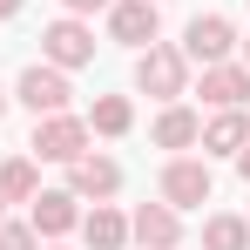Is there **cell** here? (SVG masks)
I'll return each instance as SVG.
<instances>
[{
	"instance_id": "44dd1931",
	"label": "cell",
	"mask_w": 250,
	"mask_h": 250,
	"mask_svg": "<svg viewBox=\"0 0 250 250\" xmlns=\"http://www.w3.org/2000/svg\"><path fill=\"white\" fill-rule=\"evenodd\" d=\"M7 14H21V0H0V21H7Z\"/></svg>"
},
{
	"instance_id": "52a82bcc",
	"label": "cell",
	"mask_w": 250,
	"mask_h": 250,
	"mask_svg": "<svg viewBox=\"0 0 250 250\" xmlns=\"http://www.w3.org/2000/svg\"><path fill=\"white\" fill-rule=\"evenodd\" d=\"M68 189H75V196H95V203H108V196H115V189H122V169L108 163V156H75V163H68Z\"/></svg>"
},
{
	"instance_id": "9a60e30c",
	"label": "cell",
	"mask_w": 250,
	"mask_h": 250,
	"mask_svg": "<svg viewBox=\"0 0 250 250\" xmlns=\"http://www.w3.org/2000/svg\"><path fill=\"white\" fill-rule=\"evenodd\" d=\"M128 122H135L128 95H102V102L88 108V135H128Z\"/></svg>"
},
{
	"instance_id": "2e32d148",
	"label": "cell",
	"mask_w": 250,
	"mask_h": 250,
	"mask_svg": "<svg viewBox=\"0 0 250 250\" xmlns=\"http://www.w3.org/2000/svg\"><path fill=\"white\" fill-rule=\"evenodd\" d=\"M203 250H250V216H209Z\"/></svg>"
},
{
	"instance_id": "7a4b0ae2",
	"label": "cell",
	"mask_w": 250,
	"mask_h": 250,
	"mask_svg": "<svg viewBox=\"0 0 250 250\" xmlns=\"http://www.w3.org/2000/svg\"><path fill=\"white\" fill-rule=\"evenodd\" d=\"M27 149H34L41 163H75L88 149V122L68 115V108H61V115H34V142H27Z\"/></svg>"
},
{
	"instance_id": "8fae6325",
	"label": "cell",
	"mask_w": 250,
	"mask_h": 250,
	"mask_svg": "<svg viewBox=\"0 0 250 250\" xmlns=\"http://www.w3.org/2000/svg\"><path fill=\"white\" fill-rule=\"evenodd\" d=\"M203 102H209V108H244V102H250V68L209 61V68H203Z\"/></svg>"
},
{
	"instance_id": "8992f818",
	"label": "cell",
	"mask_w": 250,
	"mask_h": 250,
	"mask_svg": "<svg viewBox=\"0 0 250 250\" xmlns=\"http://www.w3.org/2000/svg\"><path fill=\"white\" fill-rule=\"evenodd\" d=\"M230 47H237V27H230L223 14H196L189 34H183V61H203L209 68V61H223Z\"/></svg>"
},
{
	"instance_id": "cb8c5ba5",
	"label": "cell",
	"mask_w": 250,
	"mask_h": 250,
	"mask_svg": "<svg viewBox=\"0 0 250 250\" xmlns=\"http://www.w3.org/2000/svg\"><path fill=\"white\" fill-rule=\"evenodd\" d=\"M0 209H7V196H0Z\"/></svg>"
},
{
	"instance_id": "d6986e66",
	"label": "cell",
	"mask_w": 250,
	"mask_h": 250,
	"mask_svg": "<svg viewBox=\"0 0 250 250\" xmlns=\"http://www.w3.org/2000/svg\"><path fill=\"white\" fill-rule=\"evenodd\" d=\"M95 7H108V0H68V14H95Z\"/></svg>"
},
{
	"instance_id": "277c9868",
	"label": "cell",
	"mask_w": 250,
	"mask_h": 250,
	"mask_svg": "<svg viewBox=\"0 0 250 250\" xmlns=\"http://www.w3.org/2000/svg\"><path fill=\"white\" fill-rule=\"evenodd\" d=\"M41 61H54V68H88V61H95V34L82 27V14L54 21L41 34Z\"/></svg>"
},
{
	"instance_id": "e0dca14e",
	"label": "cell",
	"mask_w": 250,
	"mask_h": 250,
	"mask_svg": "<svg viewBox=\"0 0 250 250\" xmlns=\"http://www.w3.org/2000/svg\"><path fill=\"white\" fill-rule=\"evenodd\" d=\"M34 189H41V176L27 156H14V163H0V196L7 203H34Z\"/></svg>"
},
{
	"instance_id": "d4e9b609",
	"label": "cell",
	"mask_w": 250,
	"mask_h": 250,
	"mask_svg": "<svg viewBox=\"0 0 250 250\" xmlns=\"http://www.w3.org/2000/svg\"><path fill=\"white\" fill-rule=\"evenodd\" d=\"M47 250H61V244H47Z\"/></svg>"
},
{
	"instance_id": "5bb4252c",
	"label": "cell",
	"mask_w": 250,
	"mask_h": 250,
	"mask_svg": "<svg viewBox=\"0 0 250 250\" xmlns=\"http://www.w3.org/2000/svg\"><path fill=\"white\" fill-rule=\"evenodd\" d=\"M82 237H88V250H122L128 244V216H115L108 203H95L82 216Z\"/></svg>"
},
{
	"instance_id": "30bf717a",
	"label": "cell",
	"mask_w": 250,
	"mask_h": 250,
	"mask_svg": "<svg viewBox=\"0 0 250 250\" xmlns=\"http://www.w3.org/2000/svg\"><path fill=\"white\" fill-rule=\"evenodd\" d=\"M75 203H82L75 189H41V196H34V237H68V230L82 223Z\"/></svg>"
},
{
	"instance_id": "ac0fdd59",
	"label": "cell",
	"mask_w": 250,
	"mask_h": 250,
	"mask_svg": "<svg viewBox=\"0 0 250 250\" xmlns=\"http://www.w3.org/2000/svg\"><path fill=\"white\" fill-rule=\"evenodd\" d=\"M0 250H41L34 223H0Z\"/></svg>"
},
{
	"instance_id": "603a6c76",
	"label": "cell",
	"mask_w": 250,
	"mask_h": 250,
	"mask_svg": "<svg viewBox=\"0 0 250 250\" xmlns=\"http://www.w3.org/2000/svg\"><path fill=\"white\" fill-rule=\"evenodd\" d=\"M244 68H250V41H244Z\"/></svg>"
},
{
	"instance_id": "ffe728a7",
	"label": "cell",
	"mask_w": 250,
	"mask_h": 250,
	"mask_svg": "<svg viewBox=\"0 0 250 250\" xmlns=\"http://www.w3.org/2000/svg\"><path fill=\"white\" fill-rule=\"evenodd\" d=\"M237 169H244V183H250V142H244V149H237Z\"/></svg>"
},
{
	"instance_id": "6da1fadb",
	"label": "cell",
	"mask_w": 250,
	"mask_h": 250,
	"mask_svg": "<svg viewBox=\"0 0 250 250\" xmlns=\"http://www.w3.org/2000/svg\"><path fill=\"white\" fill-rule=\"evenodd\" d=\"M135 88L156 95V102H176V95L189 88V61H183V47L149 41V47H142V61H135Z\"/></svg>"
},
{
	"instance_id": "3957f363",
	"label": "cell",
	"mask_w": 250,
	"mask_h": 250,
	"mask_svg": "<svg viewBox=\"0 0 250 250\" xmlns=\"http://www.w3.org/2000/svg\"><path fill=\"white\" fill-rule=\"evenodd\" d=\"M14 102H27L34 115H61V108L75 102V88H68V68H54V61H34V68H21V88H14Z\"/></svg>"
},
{
	"instance_id": "9c48e42d",
	"label": "cell",
	"mask_w": 250,
	"mask_h": 250,
	"mask_svg": "<svg viewBox=\"0 0 250 250\" xmlns=\"http://www.w3.org/2000/svg\"><path fill=\"white\" fill-rule=\"evenodd\" d=\"M128 237H142V250H176V237H183V216L169 203H142L135 216H128Z\"/></svg>"
},
{
	"instance_id": "ba28073f",
	"label": "cell",
	"mask_w": 250,
	"mask_h": 250,
	"mask_svg": "<svg viewBox=\"0 0 250 250\" xmlns=\"http://www.w3.org/2000/svg\"><path fill=\"white\" fill-rule=\"evenodd\" d=\"M108 34L122 47H149L156 41V0H115L108 7Z\"/></svg>"
},
{
	"instance_id": "4fadbf2b",
	"label": "cell",
	"mask_w": 250,
	"mask_h": 250,
	"mask_svg": "<svg viewBox=\"0 0 250 250\" xmlns=\"http://www.w3.org/2000/svg\"><path fill=\"white\" fill-rule=\"evenodd\" d=\"M203 135V122H196V108H183V102H169L163 115H156V149H189Z\"/></svg>"
},
{
	"instance_id": "7402d4cb",
	"label": "cell",
	"mask_w": 250,
	"mask_h": 250,
	"mask_svg": "<svg viewBox=\"0 0 250 250\" xmlns=\"http://www.w3.org/2000/svg\"><path fill=\"white\" fill-rule=\"evenodd\" d=\"M7 102H14V95H7V88H0V115H7Z\"/></svg>"
},
{
	"instance_id": "5b68a950",
	"label": "cell",
	"mask_w": 250,
	"mask_h": 250,
	"mask_svg": "<svg viewBox=\"0 0 250 250\" xmlns=\"http://www.w3.org/2000/svg\"><path fill=\"white\" fill-rule=\"evenodd\" d=\"M209 189H216L209 163H189V156H176V163L163 169V203H169V209H196V203H209Z\"/></svg>"
},
{
	"instance_id": "7c38bea8",
	"label": "cell",
	"mask_w": 250,
	"mask_h": 250,
	"mask_svg": "<svg viewBox=\"0 0 250 250\" xmlns=\"http://www.w3.org/2000/svg\"><path fill=\"white\" fill-rule=\"evenodd\" d=\"M203 156H237L250 142V122H244V108H216V122H203Z\"/></svg>"
}]
</instances>
